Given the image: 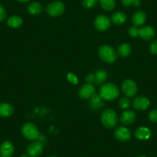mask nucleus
<instances>
[{"label": "nucleus", "mask_w": 157, "mask_h": 157, "mask_svg": "<svg viewBox=\"0 0 157 157\" xmlns=\"http://www.w3.org/2000/svg\"><path fill=\"white\" fill-rule=\"evenodd\" d=\"M94 25L96 29L99 31L104 32L108 29L111 25V20L108 16L105 15H101V16H97L95 19Z\"/></svg>", "instance_id": "0eeeda50"}, {"label": "nucleus", "mask_w": 157, "mask_h": 157, "mask_svg": "<svg viewBox=\"0 0 157 157\" xmlns=\"http://www.w3.org/2000/svg\"><path fill=\"white\" fill-rule=\"evenodd\" d=\"M131 52H132V48H131L130 45L127 44V43L121 44L117 48V53L121 57L128 56L130 55Z\"/></svg>", "instance_id": "412c9836"}, {"label": "nucleus", "mask_w": 157, "mask_h": 157, "mask_svg": "<svg viewBox=\"0 0 157 157\" xmlns=\"http://www.w3.org/2000/svg\"><path fill=\"white\" fill-rule=\"evenodd\" d=\"M22 23V19L19 16H10L7 20V25L12 28H19Z\"/></svg>", "instance_id": "5701e85b"}, {"label": "nucleus", "mask_w": 157, "mask_h": 157, "mask_svg": "<svg viewBox=\"0 0 157 157\" xmlns=\"http://www.w3.org/2000/svg\"><path fill=\"white\" fill-rule=\"evenodd\" d=\"M135 136L139 140H146L151 136V131L147 127L141 126V127L137 128L135 132Z\"/></svg>", "instance_id": "a211bd4d"}, {"label": "nucleus", "mask_w": 157, "mask_h": 157, "mask_svg": "<svg viewBox=\"0 0 157 157\" xmlns=\"http://www.w3.org/2000/svg\"><path fill=\"white\" fill-rule=\"evenodd\" d=\"M27 10L30 14L36 16V15L40 14L43 11V7L41 3L38 2H33L28 6Z\"/></svg>", "instance_id": "6ab92c4d"}, {"label": "nucleus", "mask_w": 157, "mask_h": 157, "mask_svg": "<svg viewBox=\"0 0 157 157\" xmlns=\"http://www.w3.org/2000/svg\"><path fill=\"white\" fill-rule=\"evenodd\" d=\"M90 106L93 109H99L104 106V103L102 102V98L99 96V95L94 94L90 98Z\"/></svg>", "instance_id": "aec40b11"}, {"label": "nucleus", "mask_w": 157, "mask_h": 157, "mask_svg": "<svg viewBox=\"0 0 157 157\" xmlns=\"http://www.w3.org/2000/svg\"><path fill=\"white\" fill-rule=\"evenodd\" d=\"M101 7L105 11H111L116 6V0H99Z\"/></svg>", "instance_id": "b1692460"}, {"label": "nucleus", "mask_w": 157, "mask_h": 157, "mask_svg": "<svg viewBox=\"0 0 157 157\" xmlns=\"http://www.w3.org/2000/svg\"><path fill=\"white\" fill-rule=\"evenodd\" d=\"M115 136L119 141L127 142L131 138V132L128 128L125 126H120L115 130Z\"/></svg>", "instance_id": "9b49d317"}, {"label": "nucleus", "mask_w": 157, "mask_h": 157, "mask_svg": "<svg viewBox=\"0 0 157 157\" xmlns=\"http://www.w3.org/2000/svg\"><path fill=\"white\" fill-rule=\"evenodd\" d=\"M67 78H68V79H69V82H72V83L76 84L77 82H78V80H77V78L75 76V75H73V74L69 73V75H68Z\"/></svg>", "instance_id": "473e14b6"}, {"label": "nucleus", "mask_w": 157, "mask_h": 157, "mask_svg": "<svg viewBox=\"0 0 157 157\" xmlns=\"http://www.w3.org/2000/svg\"><path fill=\"white\" fill-rule=\"evenodd\" d=\"M150 102L148 98L143 96H139L132 101V106L137 110H146L149 108Z\"/></svg>", "instance_id": "9d476101"}, {"label": "nucleus", "mask_w": 157, "mask_h": 157, "mask_svg": "<svg viewBox=\"0 0 157 157\" xmlns=\"http://www.w3.org/2000/svg\"><path fill=\"white\" fill-rule=\"evenodd\" d=\"M49 157H56V156H55V155H52V156H49Z\"/></svg>", "instance_id": "c9c22d12"}, {"label": "nucleus", "mask_w": 157, "mask_h": 157, "mask_svg": "<svg viewBox=\"0 0 157 157\" xmlns=\"http://www.w3.org/2000/svg\"><path fill=\"white\" fill-rule=\"evenodd\" d=\"M146 20V15L143 11H137L133 14L132 22L134 26H141Z\"/></svg>", "instance_id": "2eb2a0df"}, {"label": "nucleus", "mask_w": 157, "mask_h": 157, "mask_svg": "<svg viewBox=\"0 0 157 157\" xmlns=\"http://www.w3.org/2000/svg\"><path fill=\"white\" fill-rule=\"evenodd\" d=\"M22 133L25 139L29 140H36L40 136V133L36 125L27 123L22 128Z\"/></svg>", "instance_id": "20e7f679"}, {"label": "nucleus", "mask_w": 157, "mask_h": 157, "mask_svg": "<svg viewBox=\"0 0 157 157\" xmlns=\"http://www.w3.org/2000/svg\"><path fill=\"white\" fill-rule=\"evenodd\" d=\"M122 90L126 97H132L138 92L136 83L131 79H126L122 83Z\"/></svg>", "instance_id": "423d86ee"}, {"label": "nucleus", "mask_w": 157, "mask_h": 157, "mask_svg": "<svg viewBox=\"0 0 157 157\" xmlns=\"http://www.w3.org/2000/svg\"><path fill=\"white\" fill-rule=\"evenodd\" d=\"M149 119L152 123H157V109H153L150 111L149 114Z\"/></svg>", "instance_id": "c756f323"}, {"label": "nucleus", "mask_w": 157, "mask_h": 157, "mask_svg": "<svg viewBox=\"0 0 157 157\" xmlns=\"http://www.w3.org/2000/svg\"><path fill=\"white\" fill-rule=\"evenodd\" d=\"M99 96L104 100L113 101L115 100L120 95V90L117 86L114 83L109 82L103 84L99 89Z\"/></svg>", "instance_id": "f257e3e1"}, {"label": "nucleus", "mask_w": 157, "mask_h": 157, "mask_svg": "<svg viewBox=\"0 0 157 157\" xmlns=\"http://www.w3.org/2000/svg\"><path fill=\"white\" fill-rule=\"evenodd\" d=\"M17 1L19 2H27L29 1H30V0H17Z\"/></svg>", "instance_id": "72a5a7b5"}, {"label": "nucleus", "mask_w": 157, "mask_h": 157, "mask_svg": "<svg viewBox=\"0 0 157 157\" xmlns=\"http://www.w3.org/2000/svg\"><path fill=\"white\" fill-rule=\"evenodd\" d=\"M99 56L102 60L107 63H113L117 59V54L113 47L109 46H102L99 49Z\"/></svg>", "instance_id": "7ed1b4c3"}, {"label": "nucleus", "mask_w": 157, "mask_h": 157, "mask_svg": "<svg viewBox=\"0 0 157 157\" xmlns=\"http://www.w3.org/2000/svg\"><path fill=\"white\" fill-rule=\"evenodd\" d=\"M6 19V11L2 5H0V22Z\"/></svg>", "instance_id": "7c9ffc66"}, {"label": "nucleus", "mask_w": 157, "mask_h": 157, "mask_svg": "<svg viewBox=\"0 0 157 157\" xmlns=\"http://www.w3.org/2000/svg\"><path fill=\"white\" fill-rule=\"evenodd\" d=\"M21 157H27V156L25 155H22V156H21Z\"/></svg>", "instance_id": "f704fd0d"}, {"label": "nucleus", "mask_w": 157, "mask_h": 157, "mask_svg": "<svg viewBox=\"0 0 157 157\" xmlns=\"http://www.w3.org/2000/svg\"><path fill=\"white\" fill-rule=\"evenodd\" d=\"M95 86L93 84H84L78 90V96L81 99H90L95 94Z\"/></svg>", "instance_id": "1a4fd4ad"}, {"label": "nucleus", "mask_w": 157, "mask_h": 157, "mask_svg": "<svg viewBox=\"0 0 157 157\" xmlns=\"http://www.w3.org/2000/svg\"><path fill=\"white\" fill-rule=\"evenodd\" d=\"M14 112L13 105L7 102L0 103V117H9Z\"/></svg>", "instance_id": "f3484780"}, {"label": "nucleus", "mask_w": 157, "mask_h": 157, "mask_svg": "<svg viewBox=\"0 0 157 157\" xmlns=\"http://www.w3.org/2000/svg\"><path fill=\"white\" fill-rule=\"evenodd\" d=\"M107 78V73L105 70L99 69L95 73V84L97 86L103 83Z\"/></svg>", "instance_id": "4be33fe9"}, {"label": "nucleus", "mask_w": 157, "mask_h": 157, "mask_svg": "<svg viewBox=\"0 0 157 157\" xmlns=\"http://www.w3.org/2000/svg\"><path fill=\"white\" fill-rule=\"evenodd\" d=\"M121 2L123 5L126 7H138L141 5V1L140 0H121Z\"/></svg>", "instance_id": "393cba45"}, {"label": "nucleus", "mask_w": 157, "mask_h": 157, "mask_svg": "<svg viewBox=\"0 0 157 157\" xmlns=\"http://www.w3.org/2000/svg\"><path fill=\"white\" fill-rule=\"evenodd\" d=\"M149 52L152 55H156L157 54V39L152 41L149 45Z\"/></svg>", "instance_id": "cd10ccee"}, {"label": "nucleus", "mask_w": 157, "mask_h": 157, "mask_svg": "<svg viewBox=\"0 0 157 157\" xmlns=\"http://www.w3.org/2000/svg\"><path fill=\"white\" fill-rule=\"evenodd\" d=\"M120 107L123 109H126L130 106V100L127 97H122L119 101Z\"/></svg>", "instance_id": "bb28decb"}, {"label": "nucleus", "mask_w": 157, "mask_h": 157, "mask_svg": "<svg viewBox=\"0 0 157 157\" xmlns=\"http://www.w3.org/2000/svg\"><path fill=\"white\" fill-rule=\"evenodd\" d=\"M56 1H58V0H56Z\"/></svg>", "instance_id": "4c0bfd02"}, {"label": "nucleus", "mask_w": 157, "mask_h": 157, "mask_svg": "<svg viewBox=\"0 0 157 157\" xmlns=\"http://www.w3.org/2000/svg\"><path fill=\"white\" fill-rule=\"evenodd\" d=\"M139 157H146V156H143V155H141V156H139Z\"/></svg>", "instance_id": "e433bc0d"}, {"label": "nucleus", "mask_w": 157, "mask_h": 157, "mask_svg": "<svg viewBox=\"0 0 157 157\" xmlns=\"http://www.w3.org/2000/svg\"><path fill=\"white\" fill-rule=\"evenodd\" d=\"M128 33L131 37H137L139 36V29L136 26H132L129 29Z\"/></svg>", "instance_id": "c85d7f7f"}, {"label": "nucleus", "mask_w": 157, "mask_h": 157, "mask_svg": "<svg viewBox=\"0 0 157 157\" xmlns=\"http://www.w3.org/2000/svg\"><path fill=\"white\" fill-rule=\"evenodd\" d=\"M139 36H140V38L143 40L149 41L155 36V30L152 27L149 25L144 26L139 29Z\"/></svg>", "instance_id": "ddd939ff"}, {"label": "nucleus", "mask_w": 157, "mask_h": 157, "mask_svg": "<svg viewBox=\"0 0 157 157\" xmlns=\"http://www.w3.org/2000/svg\"><path fill=\"white\" fill-rule=\"evenodd\" d=\"M136 120V113L132 110H126L120 116V122L124 125H131Z\"/></svg>", "instance_id": "4468645a"}, {"label": "nucleus", "mask_w": 157, "mask_h": 157, "mask_svg": "<svg viewBox=\"0 0 157 157\" xmlns=\"http://www.w3.org/2000/svg\"><path fill=\"white\" fill-rule=\"evenodd\" d=\"M43 147L44 146L42 142H33L27 147V153L30 157H38L43 152Z\"/></svg>", "instance_id": "6e6552de"}, {"label": "nucleus", "mask_w": 157, "mask_h": 157, "mask_svg": "<svg viewBox=\"0 0 157 157\" xmlns=\"http://www.w3.org/2000/svg\"><path fill=\"white\" fill-rule=\"evenodd\" d=\"M46 13L52 17H57L59 16L64 13L65 5L60 1H56V2H51L50 4L46 6Z\"/></svg>", "instance_id": "39448f33"}, {"label": "nucleus", "mask_w": 157, "mask_h": 157, "mask_svg": "<svg viewBox=\"0 0 157 157\" xmlns=\"http://www.w3.org/2000/svg\"><path fill=\"white\" fill-rule=\"evenodd\" d=\"M14 151L15 147L11 142H4L0 146V157H12Z\"/></svg>", "instance_id": "f8f14e48"}, {"label": "nucleus", "mask_w": 157, "mask_h": 157, "mask_svg": "<svg viewBox=\"0 0 157 157\" xmlns=\"http://www.w3.org/2000/svg\"><path fill=\"white\" fill-rule=\"evenodd\" d=\"M126 19H127L126 15L123 12L121 11L115 12L111 17L112 22H113L115 25H123V23H125L126 21Z\"/></svg>", "instance_id": "dca6fc26"}, {"label": "nucleus", "mask_w": 157, "mask_h": 157, "mask_svg": "<svg viewBox=\"0 0 157 157\" xmlns=\"http://www.w3.org/2000/svg\"><path fill=\"white\" fill-rule=\"evenodd\" d=\"M86 81L87 82V83L93 84V82H95V75L90 73L86 77Z\"/></svg>", "instance_id": "2f4dec72"}, {"label": "nucleus", "mask_w": 157, "mask_h": 157, "mask_svg": "<svg viewBox=\"0 0 157 157\" xmlns=\"http://www.w3.org/2000/svg\"><path fill=\"white\" fill-rule=\"evenodd\" d=\"M98 0H82V5L86 9H93L96 6Z\"/></svg>", "instance_id": "a878e982"}, {"label": "nucleus", "mask_w": 157, "mask_h": 157, "mask_svg": "<svg viewBox=\"0 0 157 157\" xmlns=\"http://www.w3.org/2000/svg\"><path fill=\"white\" fill-rule=\"evenodd\" d=\"M101 122L107 129H113L118 124V118L116 112L112 109H106L101 115Z\"/></svg>", "instance_id": "f03ea898"}]
</instances>
